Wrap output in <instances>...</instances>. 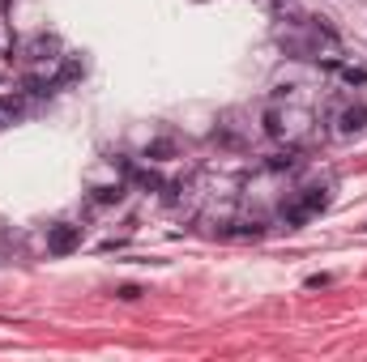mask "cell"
<instances>
[{
	"label": "cell",
	"mask_w": 367,
	"mask_h": 362,
	"mask_svg": "<svg viewBox=\"0 0 367 362\" xmlns=\"http://www.w3.org/2000/svg\"><path fill=\"white\" fill-rule=\"evenodd\" d=\"M342 77H346L350 85H363V81H367V69H342Z\"/></svg>",
	"instance_id": "9c48e42d"
},
{
	"label": "cell",
	"mask_w": 367,
	"mask_h": 362,
	"mask_svg": "<svg viewBox=\"0 0 367 362\" xmlns=\"http://www.w3.org/2000/svg\"><path fill=\"white\" fill-rule=\"evenodd\" d=\"M325 204H329V192H325V188H307V192H303V200L286 209V222H307L312 214H321Z\"/></svg>",
	"instance_id": "6da1fadb"
},
{
	"label": "cell",
	"mask_w": 367,
	"mask_h": 362,
	"mask_svg": "<svg viewBox=\"0 0 367 362\" xmlns=\"http://www.w3.org/2000/svg\"><path fill=\"white\" fill-rule=\"evenodd\" d=\"M120 196H124L120 183H112V188H94V200H98V204H112V200H120Z\"/></svg>",
	"instance_id": "5b68a950"
},
{
	"label": "cell",
	"mask_w": 367,
	"mask_h": 362,
	"mask_svg": "<svg viewBox=\"0 0 367 362\" xmlns=\"http://www.w3.org/2000/svg\"><path fill=\"white\" fill-rule=\"evenodd\" d=\"M51 47H56V39H34V43H30V56L43 60V51H51Z\"/></svg>",
	"instance_id": "8992f818"
},
{
	"label": "cell",
	"mask_w": 367,
	"mask_h": 362,
	"mask_svg": "<svg viewBox=\"0 0 367 362\" xmlns=\"http://www.w3.org/2000/svg\"><path fill=\"white\" fill-rule=\"evenodd\" d=\"M367 124V107H363V102H350V107L342 111V132H359Z\"/></svg>",
	"instance_id": "3957f363"
},
{
	"label": "cell",
	"mask_w": 367,
	"mask_h": 362,
	"mask_svg": "<svg viewBox=\"0 0 367 362\" xmlns=\"http://www.w3.org/2000/svg\"><path fill=\"white\" fill-rule=\"evenodd\" d=\"M65 81H77L81 77V60H65V73H60Z\"/></svg>",
	"instance_id": "ba28073f"
},
{
	"label": "cell",
	"mask_w": 367,
	"mask_h": 362,
	"mask_svg": "<svg viewBox=\"0 0 367 362\" xmlns=\"http://www.w3.org/2000/svg\"><path fill=\"white\" fill-rule=\"evenodd\" d=\"M137 183H145V188H159V175H149V171H141V175H137Z\"/></svg>",
	"instance_id": "7c38bea8"
},
{
	"label": "cell",
	"mask_w": 367,
	"mask_h": 362,
	"mask_svg": "<svg viewBox=\"0 0 367 362\" xmlns=\"http://www.w3.org/2000/svg\"><path fill=\"white\" fill-rule=\"evenodd\" d=\"M145 158H159V162L163 158H175V141H149L145 145Z\"/></svg>",
	"instance_id": "277c9868"
},
{
	"label": "cell",
	"mask_w": 367,
	"mask_h": 362,
	"mask_svg": "<svg viewBox=\"0 0 367 362\" xmlns=\"http://www.w3.org/2000/svg\"><path fill=\"white\" fill-rule=\"evenodd\" d=\"M0 5H9V0H0Z\"/></svg>",
	"instance_id": "4fadbf2b"
},
{
	"label": "cell",
	"mask_w": 367,
	"mask_h": 362,
	"mask_svg": "<svg viewBox=\"0 0 367 362\" xmlns=\"http://www.w3.org/2000/svg\"><path fill=\"white\" fill-rule=\"evenodd\" d=\"M13 111H18V98H13V94H0V120L13 116Z\"/></svg>",
	"instance_id": "52a82bcc"
},
{
	"label": "cell",
	"mask_w": 367,
	"mask_h": 362,
	"mask_svg": "<svg viewBox=\"0 0 367 362\" xmlns=\"http://www.w3.org/2000/svg\"><path fill=\"white\" fill-rule=\"evenodd\" d=\"M265 132H274V137H278V132H282V120H278V116H274V111H269V116H265Z\"/></svg>",
	"instance_id": "8fae6325"
},
{
	"label": "cell",
	"mask_w": 367,
	"mask_h": 362,
	"mask_svg": "<svg viewBox=\"0 0 367 362\" xmlns=\"http://www.w3.org/2000/svg\"><path fill=\"white\" fill-rule=\"evenodd\" d=\"M269 167H274V171H282V167H295V153H278V158H269Z\"/></svg>",
	"instance_id": "30bf717a"
},
{
	"label": "cell",
	"mask_w": 367,
	"mask_h": 362,
	"mask_svg": "<svg viewBox=\"0 0 367 362\" xmlns=\"http://www.w3.org/2000/svg\"><path fill=\"white\" fill-rule=\"evenodd\" d=\"M77 247H81V226H69V222L51 226V235H47V251L51 256H69Z\"/></svg>",
	"instance_id": "7a4b0ae2"
}]
</instances>
